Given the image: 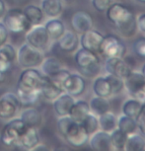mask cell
<instances>
[{"label":"cell","mask_w":145,"mask_h":151,"mask_svg":"<svg viewBox=\"0 0 145 151\" xmlns=\"http://www.w3.org/2000/svg\"><path fill=\"white\" fill-rule=\"evenodd\" d=\"M6 12V4L4 0H0V18H2L3 15Z\"/></svg>","instance_id":"obj_46"},{"label":"cell","mask_w":145,"mask_h":151,"mask_svg":"<svg viewBox=\"0 0 145 151\" xmlns=\"http://www.w3.org/2000/svg\"><path fill=\"white\" fill-rule=\"evenodd\" d=\"M135 119L136 122H137V129H139L141 134L145 137V113L143 111H140V113Z\"/></svg>","instance_id":"obj_43"},{"label":"cell","mask_w":145,"mask_h":151,"mask_svg":"<svg viewBox=\"0 0 145 151\" xmlns=\"http://www.w3.org/2000/svg\"><path fill=\"white\" fill-rule=\"evenodd\" d=\"M118 129H121L126 134L130 135L134 133L137 129V122H136L135 119L123 115L118 119Z\"/></svg>","instance_id":"obj_31"},{"label":"cell","mask_w":145,"mask_h":151,"mask_svg":"<svg viewBox=\"0 0 145 151\" xmlns=\"http://www.w3.org/2000/svg\"><path fill=\"white\" fill-rule=\"evenodd\" d=\"M89 107L90 112L93 115L99 116L110 111V102L108 101V98L96 96L90 100Z\"/></svg>","instance_id":"obj_26"},{"label":"cell","mask_w":145,"mask_h":151,"mask_svg":"<svg viewBox=\"0 0 145 151\" xmlns=\"http://www.w3.org/2000/svg\"><path fill=\"white\" fill-rule=\"evenodd\" d=\"M2 18H3L2 23L9 33H26L32 27L25 15L24 11L20 8H12V9L7 10Z\"/></svg>","instance_id":"obj_3"},{"label":"cell","mask_w":145,"mask_h":151,"mask_svg":"<svg viewBox=\"0 0 145 151\" xmlns=\"http://www.w3.org/2000/svg\"><path fill=\"white\" fill-rule=\"evenodd\" d=\"M84 127L85 130L89 135H92L94 132H96L99 129V119L98 116L90 113L80 124Z\"/></svg>","instance_id":"obj_35"},{"label":"cell","mask_w":145,"mask_h":151,"mask_svg":"<svg viewBox=\"0 0 145 151\" xmlns=\"http://www.w3.org/2000/svg\"><path fill=\"white\" fill-rule=\"evenodd\" d=\"M5 80H6V72L0 71V84L4 83Z\"/></svg>","instance_id":"obj_48"},{"label":"cell","mask_w":145,"mask_h":151,"mask_svg":"<svg viewBox=\"0 0 145 151\" xmlns=\"http://www.w3.org/2000/svg\"><path fill=\"white\" fill-rule=\"evenodd\" d=\"M142 105H143L142 102L132 98V99H129L124 102L121 110H123V115L129 116V118L136 119L141 111Z\"/></svg>","instance_id":"obj_30"},{"label":"cell","mask_w":145,"mask_h":151,"mask_svg":"<svg viewBox=\"0 0 145 151\" xmlns=\"http://www.w3.org/2000/svg\"><path fill=\"white\" fill-rule=\"evenodd\" d=\"M128 135L118 129V127L111 132V141H112V146L116 150H124L126 143Z\"/></svg>","instance_id":"obj_34"},{"label":"cell","mask_w":145,"mask_h":151,"mask_svg":"<svg viewBox=\"0 0 145 151\" xmlns=\"http://www.w3.org/2000/svg\"><path fill=\"white\" fill-rule=\"evenodd\" d=\"M136 23H137L138 29L140 30L142 33L145 34V13L141 14V15L136 19Z\"/></svg>","instance_id":"obj_45"},{"label":"cell","mask_w":145,"mask_h":151,"mask_svg":"<svg viewBox=\"0 0 145 151\" xmlns=\"http://www.w3.org/2000/svg\"><path fill=\"white\" fill-rule=\"evenodd\" d=\"M12 64L13 62H11L9 58L0 50V71H3V72L7 73L10 70Z\"/></svg>","instance_id":"obj_42"},{"label":"cell","mask_w":145,"mask_h":151,"mask_svg":"<svg viewBox=\"0 0 145 151\" xmlns=\"http://www.w3.org/2000/svg\"><path fill=\"white\" fill-rule=\"evenodd\" d=\"M25 15H26L28 21L31 24V26H35V25L42 24L45 19V13L42 10L41 7L37 6V5H27L26 7L23 9Z\"/></svg>","instance_id":"obj_25"},{"label":"cell","mask_w":145,"mask_h":151,"mask_svg":"<svg viewBox=\"0 0 145 151\" xmlns=\"http://www.w3.org/2000/svg\"><path fill=\"white\" fill-rule=\"evenodd\" d=\"M25 40L28 45L31 47L38 48L39 50H45L50 45V37H48L47 30L44 25H35L32 26L26 32Z\"/></svg>","instance_id":"obj_8"},{"label":"cell","mask_w":145,"mask_h":151,"mask_svg":"<svg viewBox=\"0 0 145 151\" xmlns=\"http://www.w3.org/2000/svg\"><path fill=\"white\" fill-rule=\"evenodd\" d=\"M101 56L105 58H123L126 53V44L115 35L104 36L98 52Z\"/></svg>","instance_id":"obj_6"},{"label":"cell","mask_w":145,"mask_h":151,"mask_svg":"<svg viewBox=\"0 0 145 151\" xmlns=\"http://www.w3.org/2000/svg\"><path fill=\"white\" fill-rule=\"evenodd\" d=\"M8 37H9V32L6 29V27L4 26L3 23L0 22V47L8 41Z\"/></svg>","instance_id":"obj_44"},{"label":"cell","mask_w":145,"mask_h":151,"mask_svg":"<svg viewBox=\"0 0 145 151\" xmlns=\"http://www.w3.org/2000/svg\"><path fill=\"white\" fill-rule=\"evenodd\" d=\"M124 87L132 98L145 89V77L141 72L131 71L126 79H123Z\"/></svg>","instance_id":"obj_13"},{"label":"cell","mask_w":145,"mask_h":151,"mask_svg":"<svg viewBox=\"0 0 145 151\" xmlns=\"http://www.w3.org/2000/svg\"><path fill=\"white\" fill-rule=\"evenodd\" d=\"M111 1H112L113 3V2H116V1H118V0H111Z\"/></svg>","instance_id":"obj_52"},{"label":"cell","mask_w":145,"mask_h":151,"mask_svg":"<svg viewBox=\"0 0 145 151\" xmlns=\"http://www.w3.org/2000/svg\"><path fill=\"white\" fill-rule=\"evenodd\" d=\"M69 74H70V72L67 69L61 68V69L59 70L57 73H55V75H53L52 77H50V78H52V80L55 82V83L57 85L58 87H60L61 89H63L64 81L66 80V78L69 76Z\"/></svg>","instance_id":"obj_38"},{"label":"cell","mask_w":145,"mask_h":151,"mask_svg":"<svg viewBox=\"0 0 145 151\" xmlns=\"http://www.w3.org/2000/svg\"><path fill=\"white\" fill-rule=\"evenodd\" d=\"M89 137L90 135L87 133L84 127L78 122H75L71 127V129L68 130V132L63 136L65 141L75 148H80L84 146L89 140Z\"/></svg>","instance_id":"obj_10"},{"label":"cell","mask_w":145,"mask_h":151,"mask_svg":"<svg viewBox=\"0 0 145 151\" xmlns=\"http://www.w3.org/2000/svg\"><path fill=\"white\" fill-rule=\"evenodd\" d=\"M136 2H139V3H142V4H145V0H135Z\"/></svg>","instance_id":"obj_51"},{"label":"cell","mask_w":145,"mask_h":151,"mask_svg":"<svg viewBox=\"0 0 145 151\" xmlns=\"http://www.w3.org/2000/svg\"><path fill=\"white\" fill-rule=\"evenodd\" d=\"M59 48L64 52H74L78 48L79 38L77 34L71 31H65L64 34L57 40Z\"/></svg>","instance_id":"obj_20"},{"label":"cell","mask_w":145,"mask_h":151,"mask_svg":"<svg viewBox=\"0 0 145 151\" xmlns=\"http://www.w3.org/2000/svg\"><path fill=\"white\" fill-rule=\"evenodd\" d=\"M104 39L103 34H101L99 31L96 30H88L87 32L81 34L79 44L81 45V47L85 50H91L94 52H98V50L100 47V45Z\"/></svg>","instance_id":"obj_14"},{"label":"cell","mask_w":145,"mask_h":151,"mask_svg":"<svg viewBox=\"0 0 145 151\" xmlns=\"http://www.w3.org/2000/svg\"><path fill=\"white\" fill-rule=\"evenodd\" d=\"M113 2L111 0H92V5L97 11L104 12L111 6Z\"/></svg>","instance_id":"obj_41"},{"label":"cell","mask_w":145,"mask_h":151,"mask_svg":"<svg viewBox=\"0 0 145 151\" xmlns=\"http://www.w3.org/2000/svg\"><path fill=\"white\" fill-rule=\"evenodd\" d=\"M52 102V108L55 115L57 116H68L71 107H72V105L75 102V99L74 97L69 95L68 93L63 92L57 98L53 100Z\"/></svg>","instance_id":"obj_17"},{"label":"cell","mask_w":145,"mask_h":151,"mask_svg":"<svg viewBox=\"0 0 145 151\" xmlns=\"http://www.w3.org/2000/svg\"><path fill=\"white\" fill-rule=\"evenodd\" d=\"M71 26L76 34H83L93 28V19L88 12L77 11L71 17Z\"/></svg>","instance_id":"obj_15"},{"label":"cell","mask_w":145,"mask_h":151,"mask_svg":"<svg viewBox=\"0 0 145 151\" xmlns=\"http://www.w3.org/2000/svg\"><path fill=\"white\" fill-rule=\"evenodd\" d=\"M141 73L144 75V77H145V63L143 64V66H142V69H141Z\"/></svg>","instance_id":"obj_49"},{"label":"cell","mask_w":145,"mask_h":151,"mask_svg":"<svg viewBox=\"0 0 145 151\" xmlns=\"http://www.w3.org/2000/svg\"><path fill=\"white\" fill-rule=\"evenodd\" d=\"M39 142V134L37 127H28L26 132L23 133V135L20 137L17 148H22L26 150H33V148Z\"/></svg>","instance_id":"obj_18"},{"label":"cell","mask_w":145,"mask_h":151,"mask_svg":"<svg viewBox=\"0 0 145 151\" xmlns=\"http://www.w3.org/2000/svg\"><path fill=\"white\" fill-rule=\"evenodd\" d=\"M74 61L80 73L86 77H93L101 70L100 58L97 52L85 50L83 47L76 52Z\"/></svg>","instance_id":"obj_2"},{"label":"cell","mask_w":145,"mask_h":151,"mask_svg":"<svg viewBox=\"0 0 145 151\" xmlns=\"http://www.w3.org/2000/svg\"><path fill=\"white\" fill-rule=\"evenodd\" d=\"M48 37L52 41H57L60 37L63 35L65 30V25L64 23L61 21L60 19L57 18H52L48 21L45 22L44 25Z\"/></svg>","instance_id":"obj_23"},{"label":"cell","mask_w":145,"mask_h":151,"mask_svg":"<svg viewBox=\"0 0 145 151\" xmlns=\"http://www.w3.org/2000/svg\"><path fill=\"white\" fill-rule=\"evenodd\" d=\"M105 68L109 74H113L121 79H126L131 72V68L121 58H107L105 62Z\"/></svg>","instance_id":"obj_12"},{"label":"cell","mask_w":145,"mask_h":151,"mask_svg":"<svg viewBox=\"0 0 145 151\" xmlns=\"http://www.w3.org/2000/svg\"><path fill=\"white\" fill-rule=\"evenodd\" d=\"M22 104L19 97L14 92H6L0 97V119H10L16 116Z\"/></svg>","instance_id":"obj_9"},{"label":"cell","mask_w":145,"mask_h":151,"mask_svg":"<svg viewBox=\"0 0 145 151\" xmlns=\"http://www.w3.org/2000/svg\"><path fill=\"white\" fill-rule=\"evenodd\" d=\"M88 141H89L90 147L95 151H108L113 148L110 132H104V130L101 132L97 130L91 137H89Z\"/></svg>","instance_id":"obj_16"},{"label":"cell","mask_w":145,"mask_h":151,"mask_svg":"<svg viewBox=\"0 0 145 151\" xmlns=\"http://www.w3.org/2000/svg\"><path fill=\"white\" fill-rule=\"evenodd\" d=\"M62 2H66V3H71V2H73L74 0H61Z\"/></svg>","instance_id":"obj_50"},{"label":"cell","mask_w":145,"mask_h":151,"mask_svg":"<svg viewBox=\"0 0 145 151\" xmlns=\"http://www.w3.org/2000/svg\"><path fill=\"white\" fill-rule=\"evenodd\" d=\"M107 78V80L109 81V83L112 88L113 94H118L119 92H121L123 89L124 88V82L123 79L115 76L113 74H108L107 76H105Z\"/></svg>","instance_id":"obj_37"},{"label":"cell","mask_w":145,"mask_h":151,"mask_svg":"<svg viewBox=\"0 0 145 151\" xmlns=\"http://www.w3.org/2000/svg\"><path fill=\"white\" fill-rule=\"evenodd\" d=\"M99 127L107 132H112L118 127V119L116 115L111 113L110 111L103 115L99 116Z\"/></svg>","instance_id":"obj_29"},{"label":"cell","mask_w":145,"mask_h":151,"mask_svg":"<svg viewBox=\"0 0 145 151\" xmlns=\"http://www.w3.org/2000/svg\"><path fill=\"white\" fill-rule=\"evenodd\" d=\"M90 107L89 103L84 100H79V101H75L74 104L72 105L70 109V112L68 116H70L73 121H75L78 124H81L82 121L89 115Z\"/></svg>","instance_id":"obj_21"},{"label":"cell","mask_w":145,"mask_h":151,"mask_svg":"<svg viewBox=\"0 0 145 151\" xmlns=\"http://www.w3.org/2000/svg\"><path fill=\"white\" fill-rule=\"evenodd\" d=\"M75 121H73L69 116H59V119H57L56 122V127H57L58 132L60 133L61 136H64L68 132V130L71 129L73 124H75Z\"/></svg>","instance_id":"obj_36"},{"label":"cell","mask_w":145,"mask_h":151,"mask_svg":"<svg viewBox=\"0 0 145 151\" xmlns=\"http://www.w3.org/2000/svg\"><path fill=\"white\" fill-rule=\"evenodd\" d=\"M145 149V138L140 134H132L128 135L126 143L124 150L126 151H144Z\"/></svg>","instance_id":"obj_32"},{"label":"cell","mask_w":145,"mask_h":151,"mask_svg":"<svg viewBox=\"0 0 145 151\" xmlns=\"http://www.w3.org/2000/svg\"><path fill=\"white\" fill-rule=\"evenodd\" d=\"M27 125L22 121L21 118L10 119L9 122L3 127L0 135V140L5 146L16 147L20 137L26 132Z\"/></svg>","instance_id":"obj_4"},{"label":"cell","mask_w":145,"mask_h":151,"mask_svg":"<svg viewBox=\"0 0 145 151\" xmlns=\"http://www.w3.org/2000/svg\"><path fill=\"white\" fill-rule=\"evenodd\" d=\"M133 52L139 58H145V38H139L132 45Z\"/></svg>","instance_id":"obj_40"},{"label":"cell","mask_w":145,"mask_h":151,"mask_svg":"<svg viewBox=\"0 0 145 151\" xmlns=\"http://www.w3.org/2000/svg\"><path fill=\"white\" fill-rule=\"evenodd\" d=\"M106 16L123 37L130 38L135 35L137 30L136 18L132 11L126 5L113 2L106 10Z\"/></svg>","instance_id":"obj_1"},{"label":"cell","mask_w":145,"mask_h":151,"mask_svg":"<svg viewBox=\"0 0 145 151\" xmlns=\"http://www.w3.org/2000/svg\"><path fill=\"white\" fill-rule=\"evenodd\" d=\"M41 67L42 73L45 76H48V77H52L61 68H63L61 61L56 58H52H52H45L44 61L42 62Z\"/></svg>","instance_id":"obj_28"},{"label":"cell","mask_w":145,"mask_h":151,"mask_svg":"<svg viewBox=\"0 0 145 151\" xmlns=\"http://www.w3.org/2000/svg\"><path fill=\"white\" fill-rule=\"evenodd\" d=\"M17 62L23 69L24 68H37L41 66L45 59V55L42 50L35 48L28 45L23 44L17 52Z\"/></svg>","instance_id":"obj_5"},{"label":"cell","mask_w":145,"mask_h":151,"mask_svg":"<svg viewBox=\"0 0 145 151\" xmlns=\"http://www.w3.org/2000/svg\"><path fill=\"white\" fill-rule=\"evenodd\" d=\"M16 94L19 97V100L21 102L22 106H31L34 105L39 98L41 97V92L39 91H25L17 88Z\"/></svg>","instance_id":"obj_33"},{"label":"cell","mask_w":145,"mask_h":151,"mask_svg":"<svg viewBox=\"0 0 145 151\" xmlns=\"http://www.w3.org/2000/svg\"><path fill=\"white\" fill-rule=\"evenodd\" d=\"M48 149H50V148H48L45 143H39V142L33 148V150H35V151H37V150H48Z\"/></svg>","instance_id":"obj_47"},{"label":"cell","mask_w":145,"mask_h":151,"mask_svg":"<svg viewBox=\"0 0 145 151\" xmlns=\"http://www.w3.org/2000/svg\"><path fill=\"white\" fill-rule=\"evenodd\" d=\"M41 96L44 97L45 100L48 101H53L57 97L64 92L63 89H61L60 87H58L55 82L52 80V78L48 77V76L44 75L41 85Z\"/></svg>","instance_id":"obj_19"},{"label":"cell","mask_w":145,"mask_h":151,"mask_svg":"<svg viewBox=\"0 0 145 151\" xmlns=\"http://www.w3.org/2000/svg\"><path fill=\"white\" fill-rule=\"evenodd\" d=\"M41 8L47 17L57 18L63 11V2L61 0H42Z\"/></svg>","instance_id":"obj_24"},{"label":"cell","mask_w":145,"mask_h":151,"mask_svg":"<svg viewBox=\"0 0 145 151\" xmlns=\"http://www.w3.org/2000/svg\"><path fill=\"white\" fill-rule=\"evenodd\" d=\"M44 74L37 68H24L20 74L17 88L25 91H39Z\"/></svg>","instance_id":"obj_7"},{"label":"cell","mask_w":145,"mask_h":151,"mask_svg":"<svg viewBox=\"0 0 145 151\" xmlns=\"http://www.w3.org/2000/svg\"><path fill=\"white\" fill-rule=\"evenodd\" d=\"M64 92L68 93L72 97H79L85 92L86 81L80 74L70 73L63 84Z\"/></svg>","instance_id":"obj_11"},{"label":"cell","mask_w":145,"mask_h":151,"mask_svg":"<svg viewBox=\"0 0 145 151\" xmlns=\"http://www.w3.org/2000/svg\"><path fill=\"white\" fill-rule=\"evenodd\" d=\"M93 91L96 96L103 97V98H109L113 94L109 81L104 76H100L95 79L93 83Z\"/></svg>","instance_id":"obj_27"},{"label":"cell","mask_w":145,"mask_h":151,"mask_svg":"<svg viewBox=\"0 0 145 151\" xmlns=\"http://www.w3.org/2000/svg\"><path fill=\"white\" fill-rule=\"evenodd\" d=\"M0 50H1V52H3L8 58H9V60L11 62H14L16 60L17 52H16L15 47H14L11 44H7V42H5L3 45L0 47Z\"/></svg>","instance_id":"obj_39"},{"label":"cell","mask_w":145,"mask_h":151,"mask_svg":"<svg viewBox=\"0 0 145 151\" xmlns=\"http://www.w3.org/2000/svg\"><path fill=\"white\" fill-rule=\"evenodd\" d=\"M20 118L23 122H25V124L27 127H39L42 125V116L39 113V110H37L36 108L28 107L25 108L22 111Z\"/></svg>","instance_id":"obj_22"}]
</instances>
